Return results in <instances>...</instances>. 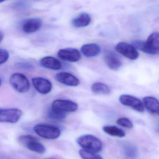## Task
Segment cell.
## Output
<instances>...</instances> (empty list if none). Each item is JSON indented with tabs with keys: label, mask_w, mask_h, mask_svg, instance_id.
<instances>
[{
	"label": "cell",
	"mask_w": 159,
	"mask_h": 159,
	"mask_svg": "<svg viewBox=\"0 0 159 159\" xmlns=\"http://www.w3.org/2000/svg\"><path fill=\"white\" fill-rule=\"evenodd\" d=\"M51 108L59 112L67 113L75 112L78 108V105L70 100L58 99L53 102Z\"/></svg>",
	"instance_id": "cell-8"
},
{
	"label": "cell",
	"mask_w": 159,
	"mask_h": 159,
	"mask_svg": "<svg viewBox=\"0 0 159 159\" xmlns=\"http://www.w3.org/2000/svg\"><path fill=\"white\" fill-rule=\"evenodd\" d=\"M42 24V20L40 19H30L23 22L22 29L26 33H33L39 30Z\"/></svg>",
	"instance_id": "cell-14"
},
{
	"label": "cell",
	"mask_w": 159,
	"mask_h": 159,
	"mask_svg": "<svg viewBox=\"0 0 159 159\" xmlns=\"http://www.w3.org/2000/svg\"><path fill=\"white\" fill-rule=\"evenodd\" d=\"M33 130L37 135L48 140H55L60 136L59 128L53 125L38 124L35 126Z\"/></svg>",
	"instance_id": "cell-3"
},
{
	"label": "cell",
	"mask_w": 159,
	"mask_h": 159,
	"mask_svg": "<svg viewBox=\"0 0 159 159\" xmlns=\"http://www.w3.org/2000/svg\"><path fill=\"white\" fill-rule=\"evenodd\" d=\"M119 100L123 105L131 107L138 112L144 111L143 103L136 97L128 94H123L120 96Z\"/></svg>",
	"instance_id": "cell-9"
},
{
	"label": "cell",
	"mask_w": 159,
	"mask_h": 159,
	"mask_svg": "<svg viewBox=\"0 0 159 159\" xmlns=\"http://www.w3.org/2000/svg\"><path fill=\"white\" fill-rule=\"evenodd\" d=\"M40 63L41 66L44 68L53 70H60L62 67L61 62L53 57H44L41 60Z\"/></svg>",
	"instance_id": "cell-15"
},
{
	"label": "cell",
	"mask_w": 159,
	"mask_h": 159,
	"mask_svg": "<svg viewBox=\"0 0 159 159\" xmlns=\"http://www.w3.org/2000/svg\"><path fill=\"white\" fill-rule=\"evenodd\" d=\"M117 124L121 127L128 129H132L133 128V124L129 119L127 118H120L117 120Z\"/></svg>",
	"instance_id": "cell-24"
},
{
	"label": "cell",
	"mask_w": 159,
	"mask_h": 159,
	"mask_svg": "<svg viewBox=\"0 0 159 159\" xmlns=\"http://www.w3.org/2000/svg\"><path fill=\"white\" fill-rule=\"evenodd\" d=\"M143 45V52L149 55H159V33L151 34Z\"/></svg>",
	"instance_id": "cell-5"
},
{
	"label": "cell",
	"mask_w": 159,
	"mask_h": 159,
	"mask_svg": "<svg viewBox=\"0 0 159 159\" xmlns=\"http://www.w3.org/2000/svg\"><path fill=\"white\" fill-rule=\"evenodd\" d=\"M22 114V111L17 108L1 109L0 121L4 123H16L20 119Z\"/></svg>",
	"instance_id": "cell-6"
},
{
	"label": "cell",
	"mask_w": 159,
	"mask_h": 159,
	"mask_svg": "<svg viewBox=\"0 0 159 159\" xmlns=\"http://www.w3.org/2000/svg\"><path fill=\"white\" fill-rule=\"evenodd\" d=\"M156 131L159 134V122L158 123L157 127H156Z\"/></svg>",
	"instance_id": "cell-26"
},
{
	"label": "cell",
	"mask_w": 159,
	"mask_h": 159,
	"mask_svg": "<svg viewBox=\"0 0 159 159\" xmlns=\"http://www.w3.org/2000/svg\"><path fill=\"white\" fill-rule=\"evenodd\" d=\"M115 49L119 53L132 60L137 59L139 56L137 49L133 45L125 42L119 43Z\"/></svg>",
	"instance_id": "cell-7"
},
{
	"label": "cell",
	"mask_w": 159,
	"mask_h": 159,
	"mask_svg": "<svg viewBox=\"0 0 159 159\" xmlns=\"http://www.w3.org/2000/svg\"><path fill=\"white\" fill-rule=\"evenodd\" d=\"M5 0H0V2H1V3L2 2H4Z\"/></svg>",
	"instance_id": "cell-28"
},
{
	"label": "cell",
	"mask_w": 159,
	"mask_h": 159,
	"mask_svg": "<svg viewBox=\"0 0 159 159\" xmlns=\"http://www.w3.org/2000/svg\"><path fill=\"white\" fill-rule=\"evenodd\" d=\"M103 130L105 133L112 136L122 138L126 135V133L123 130L115 126H104Z\"/></svg>",
	"instance_id": "cell-19"
},
{
	"label": "cell",
	"mask_w": 159,
	"mask_h": 159,
	"mask_svg": "<svg viewBox=\"0 0 159 159\" xmlns=\"http://www.w3.org/2000/svg\"><path fill=\"white\" fill-rule=\"evenodd\" d=\"M91 90L94 93L100 94H108L111 90L106 84L101 82H96L91 86Z\"/></svg>",
	"instance_id": "cell-20"
},
{
	"label": "cell",
	"mask_w": 159,
	"mask_h": 159,
	"mask_svg": "<svg viewBox=\"0 0 159 159\" xmlns=\"http://www.w3.org/2000/svg\"><path fill=\"white\" fill-rule=\"evenodd\" d=\"M9 55L8 51L3 48L0 49V64L5 63L9 58Z\"/></svg>",
	"instance_id": "cell-25"
},
{
	"label": "cell",
	"mask_w": 159,
	"mask_h": 159,
	"mask_svg": "<svg viewBox=\"0 0 159 159\" xmlns=\"http://www.w3.org/2000/svg\"><path fill=\"white\" fill-rule=\"evenodd\" d=\"M47 116L49 119L53 121H61L66 118V113L57 111L51 107L48 112Z\"/></svg>",
	"instance_id": "cell-22"
},
{
	"label": "cell",
	"mask_w": 159,
	"mask_h": 159,
	"mask_svg": "<svg viewBox=\"0 0 159 159\" xmlns=\"http://www.w3.org/2000/svg\"><path fill=\"white\" fill-rule=\"evenodd\" d=\"M143 102L148 112L153 115L159 116V102L156 98L147 96L143 98Z\"/></svg>",
	"instance_id": "cell-16"
},
{
	"label": "cell",
	"mask_w": 159,
	"mask_h": 159,
	"mask_svg": "<svg viewBox=\"0 0 159 159\" xmlns=\"http://www.w3.org/2000/svg\"><path fill=\"white\" fill-rule=\"evenodd\" d=\"M32 82L35 89L41 94H47L52 89V83L49 80L45 78L35 77L32 79Z\"/></svg>",
	"instance_id": "cell-11"
},
{
	"label": "cell",
	"mask_w": 159,
	"mask_h": 159,
	"mask_svg": "<svg viewBox=\"0 0 159 159\" xmlns=\"http://www.w3.org/2000/svg\"><path fill=\"white\" fill-rule=\"evenodd\" d=\"M58 55L61 59L69 62H77L81 58L80 52L75 48H68L60 49L58 52Z\"/></svg>",
	"instance_id": "cell-10"
},
{
	"label": "cell",
	"mask_w": 159,
	"mask_h": 159,
	"mask_svg": "<svg viewBox=\"0 0 159 159\" xmlns=\"http://www.w3.org/2000/svg\"><path fill=\"white\" fill-rule=\"evenodd\" d=\"M18 141L25 148L35 153L43 154L45 152L46 148L44 145L32 135H21L18 138Z\"/></svg>",
	"instance_id": "cell-2"
},
{
	"label": "cell",
	"mask_w": 159,
	"mask_h": 159,
	"mask_svg": "<svg viewBox=\"0 0 159 159\" xmlns=\"http://www.w3.org/2000/svg\"><path fill=\"white\" fill-rule=\"evenodd\" d=\"M77 144L84 150L98 153L102 149V143L100 139L91 134H85L77 138Z\"/></svg>",
	"instance_id": "cell-1"
},
{
	"label": "cell",
	"mask_w": 159,
	"mask_h": 159,
	"mask_svg": "<svg viewBox=\"0 0 159 159\" xmlns=\"http://www.w3.org/2000/svg\"><path fill=\"white\" fill-rule=\"evenodd\" d=\"M55 78L59 83L70 87H76L80 84L79 80L70 73H59L56 75Z\"/></svg>",
	"instance_id": "cell-13"
},
{
	"label": "cell",
	"mask_w": 159,
	"mask_h": 159,
	"mask_svg": "<svg viewBox=\"0 0 159 159\" xmlns=\"http://www.w3.org/2000/svg\"><path fill=\"white\" fill-rule=\"evenodd\" d=\"M3 38V34H2V33H1V42H2V40Z\"/></svg>",
	"instance_id": "cell-27"
},
{
	"label": "cell",
	"mask_w": 159,
	"mask_h": 159,
	"mask_svg": "<svg viewBox=\"0 0 159 159\" xmlns=\"http://www.w3.org/2000/svg\"><path fill=\"white\" fill-rule=\"evenodd\" d=\"M123 152L126 157L129 158H134L137 157L138 150L137 148L129 143H125L122 146Z\"/></svg>",
	"instance_id": "cell-21"
},
{
	"label": "cell",
	"mask_w": 159,
	"mask_h": 159,
	"mask_svg": "<svg viewBox=\"0 0 159 159\" xmlns=\"http://www.w3.org/2000/svg\"><path fill=\"white\" fill-rule=\"evenodd\" d=\"M104 61L106 66L113 70H118L122 66V61L119 57L112 51L105 52Z\"/></svg>",
	"instance_id": "cell-12"
},
{
	"label": "cell",
	"mask_w": 159,
	"mask_h": 159,
	"mask_svg": "<svg viewBox=\"0 0 159 159\" xmlns=\"http://www.w3.org/2000/svg\"><path fill=\"white\" fill-rule=\"evenodd\" d=\"M79 154L83 159H104L97 153L89 152L84 149L79 150Z\"/></svg>",
	"instance_id": "cell-23"
},
{
	"label": "cell",
	"mask_w": 159,
	"mask_h": 159,
	"mask_svg": "<svg viewBox=\"0 0 159 159\" xmlns=\"http://www.w3.org/2000/svg\"><path fill=\"white\" fill-rule=\"evenodd\" d=\"M82 54L87 57H97L101 52V48L98 45L95 43L87 44L82 46L81 48Z\"/></svg>",
	"instance_id": "cell-17"
},
{
	"label": "cell",
	"mask_w": 159,
	"mask_h": 159,
	"mask_svg": "<svg viewBox=\"0 0 159 159\" xmlns=\"http://www.w3.org/2000/svg\"><path fill=\"white\" fill-rule=\"evenodd\" d=\"M91 18L90 16L87 13H83L72 20V24L76 28H80L86 27L90 23Z\"/></svg>",
	"instance_id": "cell-18"
},
{
	"label": "cell",
	"mask_w": 159,
	"mask_h": 159,
	"mask_svg": "<svg viewBox=\"0 0 159 159\" xmlns=\"http://www.w3.org/2000/svg\"><path fill=\"white\" fill-rule=\"evenodd\" d=\"M9 82L11 86L18 92L25 93L30 90L29 80L22 74L18 73L13 74L10 76Z\"/></svg>",
	"instance_id": "cell-4"
}]
</instances>
